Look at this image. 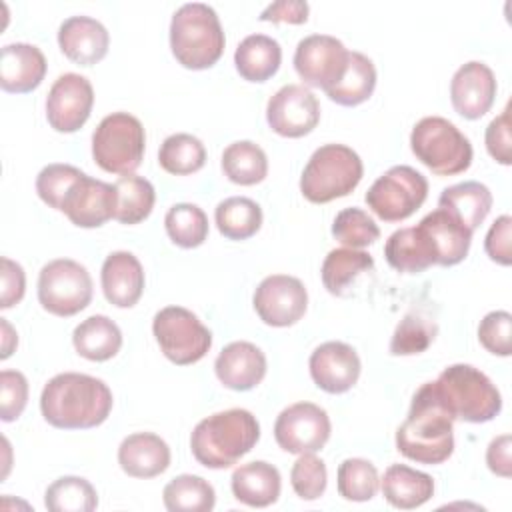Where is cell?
Returning a JSON list of instances; mask_svg holds the SVG:
<instances>
[{"mask_svg": "<svg viewBox=\"0 0 512 512\" xmlns=\"http://www.w3.org/2000/svg\"><path fill=\"white\" fill-rule=\"evenodd\" d=\"M92 276L76 260L56 258L38 274V302L54 316H74L92 300Z\"/></svg>", "mask_w": 512, "mask_h": 512, "instance_id": "obj_9", "label": "cell"}, {"mask_svg": "<svg viewBox=\"0 0 512 512\" xmlns=\"http://www.w3.org/2000/svg\"><path fill=\"white\" fill-rule=\"evenodd\" d=\"M214 372L222 386L236 392H246L264 380L266 356L256 344L236 340L220 350L214 360Z\"/></svg>", "mask_w": 512, "mask_h": 512, "instance_id": "obj_21", "label": "cell"}, {"mask_svg": "<svg viewBox=\"0 0 512 512\" xmlns=\"http://www.w3.org/2000/svg\"><path fill=\"white\" fill-rule=\"evenodd\" d=\"M426 196L428 180L424 174L412 166L398 164L374 180L364 200L380 220L402 222L424 204Z\"/></svg>", "mask_w": 512, "mask_h": 512, "instance_id": "obj_11", "label": "cell"}, {"mask_svg": "<svg viewBox=\"0 0 512 512\" xmlns=\"http://www.w3.org/2000/svg\"><path fill=\"white\" fill-rule=\"evenodd\" d=\"M218 232L228 240H248L262 226V208L246 196H230L214 210Z\"/></svg>", "mask_w": 512, "mask_h": 512, "instance_id": "obj_35", "label": "cell"}, {"mask_svg": "<svg viewBox=\"0 0 512 512\" xmlns=\"http://www.w3.org/2000/svg\"><path fill=\"white\" fill-rule=\"evenodd\" d=\"M260 440V424L246 408H230L202 418L190 436L198 464L222 470L236 464Z\"/></svg>", "mask_w": 512, "mask_h": 512, "instance_id": "obj_3", "label": "cell"}, {"mask_svg": "<svg viewBox=\"0 0 512 512\" xmlns=\"http://www.w3.org/2000/svg\"><path fill=\"white\" fill-rule=\"evenodd\" d=\"M486 150L488 154L502 166L512 164V138H510V104L502 110L500 116H496L488 126L484 134Z\"/></svg>", "mask_w": 512, "mask_h": 512, "instance_id": "obj_48", "label": "cell"}, {"mask_svg": "<svg viewBox=\"0 0 512 512\" xmlns=\"http://www.w3.org/2000/svg\"><path fill=\"white\" fill-rule=\"evenodd\" d=\"M332 432L328 412L314 402H296L284 408L274 422L276 444L288 454L318 452Z\"/></svg>", "mask_w": 512, "mask_h": 512, "instance_id": "obj_13", "label": "cell"}, {"mask_svg": "<svg viewBox=\"0 0 512 512\" xmlns=\"http://www.w3.org/2000/svg\"><path fill=\"white\" fill-rule=\"evenodd\" d=\"M436 332H438V326L430 318L418 312H410L394 328V334L390 340V354L392 356L420 354L434 342Z\"/></svg>", "mask_w": 512, "mask_h": 512, "instance_id": "obj_42", "label": "cell"}, {"mask_svg": "<svg viewBox=\"0 0 512 512\" xmlns=\"http://www.w3.org/2000/svg\"><path fill=\"white\" fill-rule=\"evenodd\" d=\"M60 212L78 228H98L106 224L116 212L114 184L84 174L66 194Z\"/></svg>", "mask_w": 512, "mask_h": 512, "instance_id": "obj_18", "label": "cell"}, {"mask_svg": "<svg viewBox=\"0 0 512 512\" xmlns=\"http://www.w3.org/2000/svg\"><path fill=\"white\" fill-rule=\"evenodd\" d=\"M438 208L448 210L458 222L474 232L486 220L492 208V192L486 184L476 180L452 184L442 190Z\"/></svg>", "mask_w": 512, "mask_h": 512, "instance_id": "obj_28", "label": "cell"}, {"mask_svg": "<svg viewBox=\"0 0 512 512\" xmlns=\"http://www.w3.org/2000/svg\"><path fill=\"white\" fill-rule=\"evenodd\" d=\"M374 268V258L364 250L334 248L322 262V284L332 296H348L356 276Z\"/></svg>", "mask_w": 512, "mask_h": 512, "instance_id": "obj_33", "label": "cell"}, {"mask_svg": "<svg viewBox=\"0 0 512 512\" xmlns=\"http://www.w3.org/2000/svg\"><path fill=\"white\" fill-rule=\"evenodd\" d=\"M374 88H376L374 62L362 52L352 50L344 76L338 80V84L326 90V96L340 106L352 108L366 102L372 96Z\"/></svg>", "mask_w": 512, "mask_h": 512, "instance_id": "obj_32", "label": "cell"}, {"mask_svg": "<svg viewBox=\"0 0 512 512\" xmlns=\"http://www.w3.org/2000/svg\"><path fill=\"white\" fill-rule=\"evenodd\" d=\"M384 500L400 510H412L426 504L434 496V480L430 474L414 470L406 464H390L380 482Z\"/></svg>", "mask_w": 512, "mask_h": 512, "instance_id": "obj_27", "label": "cell"}, {"mask_svg": "<svg viewBox=\"0 0 512 512\" xmlns=\"http://www.w3.org/2000/svg\"><path fill=\"white\" fill-rule=\"evenodd\" d=\"M2 264V272H0V308L6 310V308H12L14 304H18L22 298H24V292H26V274H24V268L2 256L0 260Z\"/></svg>", "mask_w": 512, "mask_h": 512, "instance_id": "obj_50", "label": "cell"}, {"mask_svg": "<svg viewBox=\"0 0 512 512\" xmlns=\"http://www.w3.org/2000/svg\"><path fill=\"white\" fill-rule=\"evenodd\" d=\"M436 390L454 420L482 424L502 410V396L494 382L470 364H452L434 380Z\"/></svg>", "mask_w": 512, "mask_h": 512, "instance_id": "obj_5", "label": "cell"}, {"mask_svg": "<svg viewBox=\"0 0 512 512\" xmlns=\"http://www.w3.org/2000/svg\"><path fill=\"white\" fill-rule=\"evenodd\" d=\"M350 50L330 34H310L296 44L294 70L310 88L328 90L344 76Z\"/></svg>", "mask_w": 512, "mask_h": 512, "instance_id": "obj_12", "label": "cell"}, {"mask_svg": "<svg viewBox=\"0 0 512 512\" xmlns=\"http://www.w3.org/2000/svg\"><path fill=\"white\" fill-rule=\"evenodd\" d=\"M84 176V172L72 164H48L36 176V194L44 204L60 210L70 188Z\"/></svg>", "mask_w": 512, "mask_h": 512, "instance_id": "obj_44", "label": "cell"}, {"mask_svg": "<svg viewBox=\"0 0 512 512\" xmlns=\"http://www.w3.org/2000/svg\"><path fill=\"white\" fill-rule=\"evenodd\" d=\"M28 402V380L18 370L0 372V418L14 422L22 416Z\"/></svg>", "mask_w": 512, "mask_h": 512, "instance_id": "obj_47", "label": "cell"}, {"mask_svg": "<svg viewBox=\"0 0 512 512\" xmlns=\"http://www.w3.org/2000/svg\"><path fill=\"white\" fill-rule=\"evenodd\" d=\"M44 506L50 512H92L98 506V494L86 478L62 476L46 488Z\"/></svg>", "mask_w": 512, "mask_h": 512, "instance_id": "obj_40", "label": "cell"}, {"mask_svg": "<svg viewBox=\"0 0 512 512\" xmlns=\"http://www.w3.org/2000/svg\"><path fill=\"white\" fill-rule=\"evenodd\" d=\"M332 236L348 248H366L380 238V228L362 208H344L332 222Z\"/></svg>", "mask_w": 512, "mask_h": 512, "instance_id": "obj_43", "label": "cell"}, {"mask_svg": "<svg viewBox=\"0 0 512 512\" xmlns=\"http://www.w3.org/2000/svg\"><path fill=\"white\" fill-rule=\"evenodd\" d=\"M94 106V88L86 76L66 72L54 80L46 96V120L50 128L62 134L80 130L90 118Z\"/></svg>", "mask_w": 512, "mask_h": 512, "instance_id": "obj_15", "label": "cell"}, {"mask_svg": "<svg viewBox=\"0 0 512 512\" xmlns=\"http://www.w3.org/2000/svg\"><path fill=\"white\" fill-rule=\"evenodd\" d=\"M496 76L484 62L462 64L450 80V100L454 110L466 120L482 118L496 98Z\"/></svg>", "mask_w": 512, "mask_h": 512, "instance_id": "obj_19", "label": "cell"}, {"mask_svg": "<svg viewBox=\"0 0 512 512\" xmlns=\"http://www.w3.org/2000/svg\"><path fill=\"white\" fill-rule=\"evenodd\" d=\"M168 238L180 248H198L208 238L206 212L190 202H180L168 208L164 216Z\"/></svg>", "mask_w": 512, "mask_h": 512, "instance_id": "obj_39", "label": "cell"}, {"mask_svg": "<svg viewBox=\"0 0 512 512\" xmlns=\"http://www.w3.org/2000/svg\"><path fill=\"white\" fill-rule=\"evenodd\" d=\"M416 228L426 238L434 264L438 266H456L460 264L470 250L472 232L458 222L448 210L436 208L434 212L426 214Z\"/></svg>", "mask_w": 512, "mask_h": 512, "instance_id": "obj_20", "label": "cell"}, {"mask_svg": "<svg viewBox=\"0 0 512 512\" xmlns=\"http://www.w3.org/2000/svg\"><path fill=\"white\" fill-rule=\"evenodd\" d=\"M230 486L238 502L250 508H266L278 500L282 478L276 466L264 460H254L232 472Z\"/></svg>", "mask_w": 512, "mask_h": 512, "instance_id": "obj_26", "label": "cell"}, {"mask_svg": "<svg viewBox=\"0 0 512 512\" xmlns=\"http://www.w3.org/2000/svg\"><path fill=\"white\" fill-rule=\"evenodd\" d=\"M314 384L328 394L348 392L360 378V358L356 350L338 340H330L314 348L308 360Z\"/></svg>", "mask_w": 512, "mask_h": 512, "instance_id": "obj_17", "label": "cell"}, {"mask_svg": "<svg viewBox=\"0 0 512 512\" xmlns=\"http://www.w3.org/2000/svg\"><path fill=\"white\" fill-rule=\"evenodd\" d=\"M0 324H2V354H0V358L6 360L12 354V350L16 348V344H18V336L12 330V326L8 324L6 318H0Z\"/></svg>", "mask_w": 512, "mask_h": 512, "instance_id": "obj_53", "label": "cell"}, {"mask_svg": "<svg viewBox=\"0 0 512 512\" xmlns=\"http://www.w3.org/2000/svg\"><path fill=\"white\" fill-rule=\"evenodd\" d=\"M58 46L70 62L94 66L108 54L110 34L96 18L70 16L58 28Z\"/></svg>", "mask_w": 512, "mask_h": 512, "instance_id": "obj_22", "label": "cell"}, {"mask_svg": "<svg viewBox=\"0 0 512 512\" xmlns=\"http://www.w3.org/2000/svg\"><path fill=\"white\" fill-rule=\"evenodd\" d=\"M480 344L494 356L512 354V316L506 310L488 312L478 326Z\"/></svg>", "mask_w": 512, "mask_h": 512, "instance_id": "obj_46", "label": "cell"}, {"mask_svg": "<svg viewBox=\"0 0 512 512\" xmlns=\"http://www.w3.org/2000/svg\"><path fill=\"white\" fill-rule=\"evenodd\" d=\"M162 500L170 512H210L216 504V492L202 476L180 474L164 486Z\"/></svg>", "mask_w": 512, "mask_h": 512, "instance_id": "obj_37", "label": "cell"}, {"mask_svg": "<svg viewBox=\"0 0 512 512\" xmlns=\"http://www.w3.org/2000/svg\"><path fill=\"white\" fill-rule=\"evenodd\" d=\"M158 164L174 176H188L206 164V148L200 138L178 132L170 134L158 150Z\"/></svg>", "mask_w": 512, "mask_h": 512, "instance_id": "obj_38", "label": "cell"}, {"mask_svg": "<svg viewBox=\"0 0 512 512\" xmlns=\"http://www.w3.org/2000/svg\"><path fill=\"white\" fill-rule=\"evenodd\" d=\"M386 262L404 274H418L434 266L432 250L416 226L392 232L384 244Z\"/></svg>", "mask_w": 512, "mask_h": 512, "instance_id": "obj_31", "label": "cell"}, {"mask_svg": "<svg viewBox=\"0 0 512 512\" xmlns=\"http://www.w3.org/2000/svg\"><path fill=\"white\" fill-rule=\"evenodd\" d=\"M412 154L436 176H454L470 168L472 144L446 118L426 116L410 132Z\"/></svg>", "mask_w": 512, "mask_h": 512, "instance_id": "obj_7", "label": "cell"}, {"mask_svg": "<svg viewBox=\"0 0 512 512\" xmlns=\"http://www.w3.org/2000/svg\"><path fill=\"white\" fill-rule=\"evenodd\" d=\"M360 156L346 144H324L312 152L302 176L300 192L308 202L326 204L348 196L362 180Z\"/></svg>", "mask_w": 512, "mask_h": 512, "instance_id": "obj_6", "label": "cell"}, {"mask_svg": "<svg viewBox=\"0 0 512 512\" xmlns=\"http://www.w3.org/2000/svg\"><path fill=\"white\" fill-rule=\"evenodd\" d=\"M222 172L240 186L260 184L268 174V156L252 140L232 142L222 152Z\"/></svg>", "mask_w": 512, "mask_h": 512, "instance_id": "obj_34", "label": "cell"}, {"mask_svg": "<svg viewBox=\"0 0 512 512\" xmlns=\"http://www.w3.org/2000/svg\"><path fill=\"white\" fill-rule=\"evenodd\" d=\"M74 350L90 362H106L122 348V330L104 314L82 320L72 332Z\"/></svg>", "mask_w": 512, "mask_h": 512, "instance_id": "obj_29", "label": "cell"}, {"mask_svg": "<svg viewBox=\"0 0 512 512\" xmlns=\"http://www.w3.org/2000/svg\"><path fill=\"white\" fill-rule=\"evenodd\" d=\"M46 76V58L34 44L14 42L0 50V88L10 94L36 90Z\"/></svg>", "mask_w": 512, "mask_h": 512, "instance_id": "obj_23", "label": "cell"}, {"mask_svg": "<svg viewBox=\"0 0 512 512\" xmlns=\"http://www.w3.org/2000/svg\"><path fill=\"white\" fill-rule=\"evenodd\" d=\"M118 464L132 478H154L170 466V446L154 432H134L118 446Z\"/></svg>", "mask_w": 512, "mask_h": 512, "instance_id": "obj_25", "label": "cell"}, {"mask_svg": "<svg viewBox=\"0 0 512 512\" xmlns=\"http://www.w3.org/2000/svg\"><path fill=\"white\" fill-rule=\"evenodd\" d=\"M338 494L350 502H368L380 488L378 470L370 460L346 458L336 474Z\"/></svg>", "mask_w": 512, "mask_h": 512, "instance_id": "obj_41", "label": "cell"}, {"mask_svg": "<svg viewBox=\"0 0 512 512\" xmlns=\"http://www.w3.org/2000/svg\"><path fill=\"white\" fill-rule=\"evenodd\" d=\"M114 190H116L114 220L126 226H134L150 216L156 202V192L150 180L136 174H126L114 182Z\"/></svg>", "mask_w": 512, "mask_h": 512, "instance_id": "obj_36", "label": "cell"}, {"mask_svg": "<svg viewBox=\"0 0 512 512\" xmlns=\"http://www.w3.org/2000/svg\"><path fill=\"white\" fill-rule=\"evenodd\" d=\"M282 62V48L278 40L266 34L246 36L234 52V66L248 82H266L272 78Z\"/></svg>", "mask_w": 512, "mask_h": 512, "instance_id": "obj_30", "label": "cell"}, {"mask_svg": "<svg viewBox=\"0 0 512 512\" xmlns=\"http://www.w3.org/2000/svg\"><path fill=\"white\" fill-rule=\"evenodd\" d=\"M144 282V268L132 252L116 250L106 256L100 270V284L112 306L132 308L144 292Z\"/></svg>", "mask_w": 512, "mask_h": 512, "instance_id": "obj_24", "label": "cell"}, {"mask_svg": "<svg viewBox=\"0 0 512 512\" xmlns=\"http://www.w3.org/2000/svg\"><path fill=\"white\" fill-rule=\"evenodd\" d=\"M290 484L298 498L308 502L318 500L326 492L328 484L326 464L314 452L298 454V460L290 470Z\"/></svg>", "mask_w": 512, "mask_h": 512, "instance_id": "obj_45", "label": "cell"}, {"mask_svg": "<svg viewBox=\"0 0 512 512\" xmlns=\"http://www.w3.org/2000/svg\"><path fill=\"white\" fill-rule=\"evenodd\" d=\"M144 148V126L128 112H112L104 116L92 134V158L110 174H134L142 164Z\"/></svg>", "mask_w": 512, "mask_h": 512, "instance_id": "obj_8", "label": "cell"}, {"mask_svg": "<svg viewBox=\"0 0 512 512\" xmlns=\"http://www.w3.org/2000/svg\"><path fill=\"white\" fill-rule=\"evenodd\" d=\"M510 450H512V438L510 434L496 436L488 448H486V464L490 472L502 478H510L512 474V460H510Z\"/></svg>", "mask_w": 512, "mask_h": 512, "instance_id": "obj_52", "label": "cell"}, {"mask_svg": "<svg viewBox=\"0 0 512 512\" xmlns=\"http://www.w3.org/2000/svg\"><path fill=\"white\" fill-rule=\"evenodd\" d=\"M112 400L104 380L80 372H62L44 384L40 412L54 428L88 430L106 422Z\"/></svg>", "mask_w": 512, "mask_h": 512, "instance_id": "obj_1", "label": "cell"}, {"mask_svg": "<svg viewBox=\"0 0 512 512\" xmlns=\"http://www.w3.org/2000/svg\"><path fill=\"white\" fill-rule=\"evenodd\" d=\"M224 44V30L212 6L204 2H188L172 14L170 50L184 68H212L222 58Z\"/></svg>", "mask_w": 512, "mask_h": 512, "instance_id": "obj_4", "label": "cell"}, {"mask_svg": "<svg viewBox=\"0 0 512 512\" xmlns=\"http://www.w3.org/2000/svg\"><path fill=\"white\" fill-rule=\"evenodd\" d=\"M252 304L264 324L286 328L306 314L308 292L296 276L272 274L256 286Z\"/></svg>", "mask_w": 512, "mask_h": 512, "instance_id": "obj_14", "label": "cell"}, {"mask_svg": "<svg viewBox=\"0 0 512 512\" xmlns=\"http://www.w3.org/2000/svg\"><path fill=\"white\" fill-rule=\"evenodd\" d=\"M512 218L508 214H502L494 220L490 226L486 240H484V250L490 260L502 266L512 264Z\"/></svg>", "mask_w": 512, "mask_h": 512, "instance_id": "obj_49", "label": "cell"}, {"mask_svg": "<svg viewBox=\"0 0 512 512\" xmlns=\"http://www.w3.org/2000/svg\"><path fill=\"white\" fill-rule=\"evenodd\" d=\"M310 6L304 0H278L262 10L258 16L262 22H288L304 24L308 20Z\"/></svg>", "mask_w": 512, "mask_h": 512, "instance_id": "obj_51", "label": "cell"}, {"mask_svg": "<svg viewBox=\"0 0 512 512\" xmlns=\"http://www.w3.org/2000/svg\"><path fill=\"white\" fill-rule=\"evenodd\" d=\"M268 126L284 138H302L320 122V102L302 84H286L270 96L266 106Z\"/></svg>", "mask_w": 512, "mask_h": 512, "instance_id": "obj_16", "label": "cell"}, {"mask_svg": "<svg viewBox=\"0 0 512 512\" xmlns=\"http://www.w3.org/2000/svg\"><path fill=\"white\" fill-rule=\"evenodd\" d=\"M152 332L162 354L178 366L196 364L212 346V332L194 312L182 306L158 310L152 320Z\"/></svg>", "mask_w": 512, "mask_h": 512, "instance_id": "obj_10", "label": "cell"}, {"mask_svg": "<svg viewBox=\"0 0 512 512\" xmlns=\"http://www.w3.org/2000/svg\"><path fill=\"white\" fill-rule=\"evenodd\" d=\"M396 450L418 464H442L454 452V418L436 384H422L410 402L406 420L396 430Z\"/></svg>", "mask_w": 512, "mask_h": 512, "instance_id": "obj_2", "label": "cell"}]
</instances>
